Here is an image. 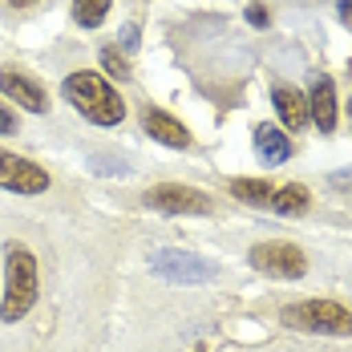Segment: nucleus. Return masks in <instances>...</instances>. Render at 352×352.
<instances>
[{"mask_svg":"<svg viewBox=\"0 0 352 352\" xmlns=\"http://www.w3.org/2000/svg\"><path fill=\"white\" fill-rule=\"evenodd\" d=\"M65 98H69V106L77 109L81 118H89L94 126H118V122L126 118L122 94L109 85L106 77H98L94 69L69 73V77H65Z\"/></svg>","mask_w":352,"mask_h":352,"instance_id":"obj_2","label":"nucleus"},{"mask_svg":"<svg viewBox=\"0 0 352 352\" xmlns=\"http://www.w3.org/2000/svg\"><path fill=\"white\" fill-rule=\"evenodd\" d=\"M142 203L150 211H162V214H211L214 211V203L203 190L182 186V182H158V186H150L142 195Z\"/></svg>","mask_w":352,"mask_h":352,"instance_id":"obj_6","label":"nucleus"},{"mask_svg":"<svg viewBox=\"0 0 352 352\" xmlns=\"http://www.w3.org/2000/svg\"><path fill=\"white\" fill-rule=\"evenodd\" d=\"M247 263H251L255 272L272 276V280H300V276L308 272L304 251L292 247V243H280V239H272V243H255L251 247V255H247Z\"/></svg>","mask_w":352,"mask_h":352,"instance_id":"obj_5","label":"nucleus"},{"mask_svg":"<svg viewBox=\"0 0 352 352\" xmlns=\"http://www.w3.org/2000/svg\"><path fill=\"white\" fill-rule=\"evenodd\" d=\"M308 118L316 122V130H324V134L336 130V85H332V77H316V81H312Z\"/></svg>","mask_w":352,"mask_h":352,"instance_id":"obj_10","label":"nucleus"},{"mask_svg":"<svg viewBox=\"0 0 352 352\" xmlns=\"http://www.w3.org/2000/svg\"><path fill=\"white\" fill-rule=\"evenodd\" d=\"M272 182H263V178H231V195L247 203V207H272Z\"/></svg>","mask_w":352,"mask_h":352,"instance_id":"obj_14","label":"nucleus"},{"mask_svg":"<svg viewBox=\"0 0 352 352\" xmlns=\"http://www.w3.org/2000/svg\"><path fill=\"white\" fill-rule=\"evenodd\" d=\"M102 61H106V69L113 73V77H130V61H126L113 45H106V49H102Z\"/></svg>","mask_w":352,"mask_h":352,"instance_id":"obj_16","label":"nucleus"},{"mask_svg":"<svg viewBox=\"0 0 352 352\" xmlns=\"http://www.w3.org/2000/svg\"><path fill=\"white\" fill-rule=\"evenodd\" d=\"M142 126H146V134L154 142H162V146H170V150H186L190 146V130L178 122L175 113H166V109L150 106L142 113Z\"/></svg>","mask_w":352,"mask_h":352,"instance_id":"obj_8","label":"nucleus"},{"mask_svg":"<svg viewBox=\"0 0 352 352\" xmlns=\"http://www.w3.org/2000/svg\"><path fill=\"white\" fill-rule=\"evenodd\" d=\"M36 304V255L25 243L4 247V292H0V320L16 324Z\"/></svg>","mask_w":352,"mask_h":352,"instance_id":"obj_1","label":"nucleus"},{"mask_svg":"<svg viewBox=\"0 0 352 352\" xmlns=\"http://www.w3.org/2000/svg\"><path fill=\"white\" fill-rule=\"evenodd\" d=\"M255 150H259V158L263 162H283V158H292V142H287V134H283L280 126H259L255 130Z\"/></svg>","mask_w":352,"mask_h":352,"instance_id":"obj_12","label":"nucleus"},{"mask_svg":"<svg viewBox=\"0 0 352 352\" xmlns=\"http://www.w3.org/2000/svg\"><path fill=\"white\" fill-rule=\"evenodd\" d=\"M283 324L312 336H352V312L336 300H304L283 308Z\"/></svg>","mask_w":352,"mask_h":352,"instance_id":"obj_3","label":"nucleus"},{"mask_svg":"<svg viewBox=\"0 0 352 352\" xmlns=\"http://www.w3.org/2000/svg\"><path fill=\"white\" fill-rule=\"evenodd\" d=\"M122 49H138V25H126L122 29Z\"/></svg>","mask_w":352,"mask_h":352,"instance_id":"obj_20","label":"nucleus"},{"mask_svg":"<svg viewBox=\"0 0 352 352\" xmlns=\"http://www.w3.org/2000/svg\"><path fill=\"white\" fill-rule=\"evenodd\" d=\"M0 134H16V113L8 106H0Z\"/></svg>","mask_w":352,"mask_h":352,"instance_id":"obj_17","label":"nucleus"},{"mask_svg":"<svg viewBox=\"0 0 352 352\" xmlns=\"http://www.w3.org/2000/svg\"><path fill=\"white\" fill-rule=\"evenodd\" d=\"M0 186L12 190V195H45L49 190V170L33 158L0 150Z\"/></svg>","mask_w":352,"mask_h":352,"instance_id":"obj_7","label":"nucleus"},{"mask_svg":"<svg viewBox=\"0 0 352 352\" xmlns=\"http://www.w3.org/2000/svg\"><path fill=\"white\" fill-rule=\"evenodd\" d=\"M150 272L162 276L166 283H214L219 280V263L195 255V251H182V247H158L150 255Z\"/></svg>","mask_w":352,"mask_h":352,"instance_id":"obj_4","label":"nucleus"},{"mask_svg":"<svg viewBox=\"0 0 352 352\" xmlns=\"http://www.w3.org/2000/svg\"><path fill=\"white\" fill-rule=\"evenodd\" d=\"M109 4H113V0H73V21H77L81 29H98L109 16Z\"/></svg>","mask_w":352,"mask_h":352,"instance_id":"obj_15","label":"nucleus"},{"mask_svg":"<svg viewBox=\"0 0 352 352\" xmlns=\"http://www.w3.org/2000/svg\"><path fill=\"white\" fill-rule=\"evenodd\" d=\"M272 102H276L280 122L292 126V130H304V126L312 122V118H308V98L296 94V89H287V85H276V89H272Z\"/></svg>","mask_w":352,"mask_h":352,"instance_id":"obj_11","label":"nucleus"},{"mask_svg":"<svg viewBox=\"0 0 352 352\" xmlns=\"http://www.w3.org/2000/svg\"><path fill=\"white\" fill-rule=\"evenodd\" d=\"M247 21L263 29V25H267V8H259V4H247Z\"/></svg>","mask_w":352,"mask_h":352,"instance_id":"obj_18","label":"nucleus"},{"mask_svg":"<svg viewBox=\"0 0 352 352\" xmlns=\"http://www.w3.org/2000/svg\"><path fill=\"white\" fill-rule=\"evenodd\" d=\"M340 21H352V0H340Z\"/></svg>","mask_w":352,"mask_h":352,"instance_id":"obj_21","label":"nucleus"},{"mask_svg":"<svg viewBox=\"0 0 352 352\" xmlns=\"http://www.w3.org/2000/svg\"><path fill=\"white\" fill-rule=\"evenodd\" d=\"M308 186H300V182H287V186H276L272 190V211L276 214H304L308 211Z\"/></svg>","mask_w":352,"mask_h":352,"instance_id":"obj_13","label":"nucleus"},{"mask_svg":"<svg viewBox=\"0 0 352 352\" xmlns=\"http://www.w3.org/2000/svg\"><path fill=\"white\" fill-rule=\"evenodd\" d=\"M328 182H332L336 190H352V170H336V175L328 178Z\"/></svg>","mask_w":352,"mask_h":352,"instance_id":"obj_19","label":"nucleus"},{"mask_svg":"<svg viewBox=\"0 0 352 352\" xmlns=\"http://www.w3.org/2000/svg\"><path fill=\"white\" fill-rule=\"evenodd\" d=\"M8 4H12V8H29L33 0H8Z\"/></svg>","mask_w":352,"mask_h":352,"instance_id":"obj_22","label":"nucleus"},{"mask_svg":"<svg viewBox=\"0 0 352 352\" xmlns=\"http://www.w3.org/2000/svg\"><path fill=\"white\" fill-rule=\"evenodd\" d=\"M0 94H8L16 106H25L29 113H45V109H49L45 89H41L36 81H29L25 73H16V69H0Z\"/></svg>","mask_w":352,"mask_h":352,"instance_id":"obj_9","label":"nucleus"}]
</instances>
